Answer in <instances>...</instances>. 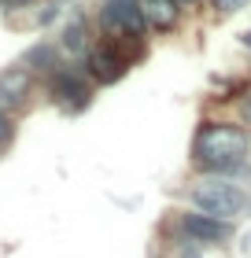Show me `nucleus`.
Listing matches in <instances>:
<instances>
[{
  "instance_id": "obj_1",
  "label": "nucleus",
  "mask_w": 251,
  "mask_h": 258,
  "mask_svg": "<svg viewBox=\"0 0 251 258\" xmlns=\"http://www.w3.org/2000/svg\"><path fill=\"white\" fill-rule=\"evenodd\" d=\"M247 133L229 122H211L196 133L192 162L203 173H236L247 159Z\"/></svg>"
},
{
  "instance_id": "obj_2",
  "label": "nucleus",
  "mask_w": 251,
  "mask_h": 258,
  "mask_svg": "<svg viewBox=\"0 0 251 258\" xmlns=\"http://www.w3.org/2000/svg\"><path fill=\"white\" fill-rule=\"evenodd\" d=\"M192 203L199 214L218 218V221H233L236 214H244L247 196L240 184L225 181V177H203L199 184H192Z\"/></svg>"
},
{
  "instance_id": "obj_3",
  "label": "nucleus",
  "mask_w": 251,
  "mask_h": 258,
  "mask_svg": "<svg viewBox=\"0 0 251 258\" xmlns=\"http://www.w3.org/2000/svg\"><path fill=\"white\" fill-rule=\"evenodd\" d=\"M104 30L115 37H140L148 30L137 0H107L104 4Z\"/></svg>"
},
{
  "instance_id": "obj_4",
  "label": "nucleus",
  "mask_w": 251,
  "mask_h": 258,
  "mask_svg": "<svg viewBox=\"0 0 251 258\" xmlns=\"http://www.w3.org/2000/svg\"><path fill=\"white\" fill-rule=\"evenodd\" d=\"M52 100L59 103L63 111H85L89 107V100H92V92H89V85H85V74L81 70H70V67H63L56 74V81H52Z\"/></svg>"
},
{
  "instance_id": "obj_5",
  "label": "nucleus",
  "mask_w": 251,
  "mask_h": 258,
  "mask_svg": "<svg viewBox=\"0 0 251 258\" xmlns=\"http://www.w3.org/2000/svg\"><path fill=\"white\" fill-rule=\"evenodd\" d=\"M181 232L192 243H222L229 236V221H218V218H207V214H185Z\"/></svg>"
},
{
  "instance_id": "obj_6",
  "label": "nucleus",
  "mask_w": 251,
  "mask_h": 258,
  "mask_svg": "<svg viewBox=\"0 0 251 258\" xmlns=\"http://www.w3.org/2000/svg\"><path fill=\"white\" fill-rule=\"evenodd\" d=\"M30 96V74L19 67H11L0 74V114H11L15 107H22Z\"/></svg>"
},
{
  "instance_id": "obj_7",
  "label": "nucleus",
  "mask_w": 251,
  "mask_h": 258,
  "mask_svg": "<svg viewBox=\"0 0 251 258\" xmlns=\"http://www.w3.org/2000/svg\"><path fill=\"white\" fill-rule=\"evenodd\" d=\"M85 70L100 81V85H111V81H118V78L126 74V59H122V55H115V52L104 44V48H92V52H89Z\"/></svg>"
},
{
  "instance_id": "obj_8",
  "label": "nucleus",
  "mask_w": 251,
  "mask_h": 258,
  "mask_svg": "<svg viewBox=\"0 0 251 258\" xmlns=\"http://www.w3.org/2000/svg\"><path fill=\"white\" fill-rule=\"evenodd\" d=\"M140 4V15L152 30H174L177 22V4L174 0H137Z\"/></svg>"
},
{
  "instance_id": "obj_9",
  "label": "nucleus",
  "mask_w": 251,
  "mask_h": 258,
  "mask_svg": "<svg viewBox=\"0 0 251 258\" xmlns=\"http://www.w3.org/2000/svg\"><path fill=\"white\" fill-rule=\"evenodd\" d=\"M59 44H63V52L70 55H85V44H89V22L85 15H74L63 26V33H59Z\"/></svg>"
},
{
  "instance_id": "obj_10",
  "label": "nucleus",
  "mask_w": 251,
  "mask_h": 258,
  "mask_svg": "<svg viewBox=\"0 0 251 258\" xmlns=\"http://www.w3.org/2000/svg\"><path fill=\"white\" fill-rule=\"evenodd\" d=\"M26 67L30 70H52L56 67V48L52 44H37V48L26 52Z\"/></svg>"
},
{
  "instance_id": "obj_11",
  "label": "nucleus",
  "mask_w": 251,
  "mask_h": 258,
  "mask_svg": "<svg viewBox=\"0 0 251 258\" xmlns=\"http://www.w3.org/2000/svg\"><path fill=\"white\" fill-rule=\"evenodd\" d=\"M214 8H218L222 15H236V11L247 8V0H214Z\"/></svg>"
},
{
  "instance_id": "obj_12",
  "label": "nucleus",
  "mask_w": 251,
  "mask_h": 258,
  "mask_svg": "<svg viewBox=\"0 0 251 258\" xmlns=\"http://www.w3.org/2000/svg\"><path fill=\"white\" fill-rule=\"evenodd\" d=\"M11 137H15V125H11V118H8V114H0V148H4Z\"/></svg>"
},
{
  "instance_id": "obj_13",
  "label": "nucleus",
  "mask_w": 251,
  "mask_h": 258,
  "mask_svg": "<svg viewBox=\"0 0 251 258\" xmlns=\"http://www.w3.org/2000/svg\"><path fill=\"white\" fill-rule=\"evenodd\" d=\"M22 4H30V0H0V8H22Z\"/></svg>"
},
{
  "instance_id": "obj_14",
  "label": "nucleus",
  "mask_w": 251,
  "mask_h": 258,
  "mask_svg": "<svg viewBox=\"0 0 251 258\" xmlns=\"http://www.w3.org/2000/svg\"><path fill=\"white\" fill-rule=\"evenodd\" d=\"M181 258H203V254H199L196 247H185V254H181Z\"/></svg>"
},
{
  "instance_id": "obj_15",
  "label": "nucleus",
  "mask_w": 251,
  "mask_h": 258,
  "mask_svg": "<svg viewBox=\"0 0 251 258\" xmlns=\"http://www.w3.org/2000/svg\"><path fill=\"white\" fill-rule=\"evenodd\" d=\"M240 41H244V44H247V48H251V30H247V33H240Z\"/></svg>"
},
{
  "instance_id": "obj_16",
  "label": "nucleus",
  "mask_w": 251,
  "mask_h": 258,
  "mask_svg": "<svg viewBox=\"0 0 251 258\" xmlns=\"http://www.w3.org/2000/svg\"><path fill=\"white\" fill-rule=\"evenodd\" d=\"M174 4H192V0H174Z\"/></svg>"
}]
</instances>
